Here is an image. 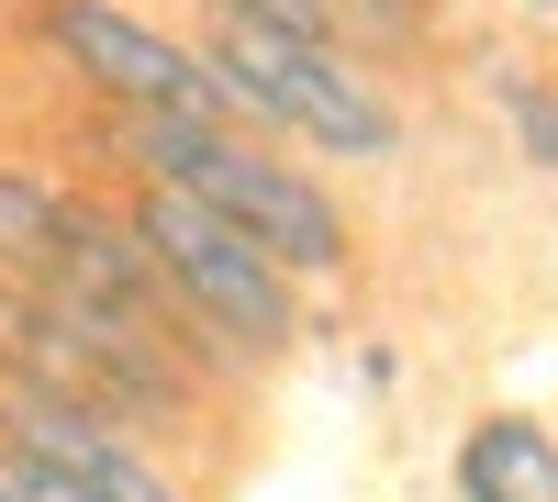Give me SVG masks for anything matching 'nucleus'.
Here are the masks:
<instances>
[{
    "label": "nucleus",
    "instance_id": "obj_1",
    "mask_svg": "<svg viewBox=\"0 0 558 502\" xmlns=\"http://www.w3.org/2000/svg\"><path fill=\"white\" fill-rule=\"evenodd\" d=\"M101 146H112V168L134 179V191H179V201H202L213 223H235L291 291H324V280H347V268H357L347 201L324 191V179H302L291 157H268L257 134H235V123L101 112Z\"/></svg>",
    "mask_w": 558,
    "mask_h": 502
},
{
    "label": "nucleus",
    "instance_id": "obj_2",
    "mask_svg": "<svg viewBox=\"0 0 558 502\" xmlns=\"http://www.w3.org/2000/svg\"><path fill=\"white\" fill-rule=\"evenodd\" d=\"M191 57L213 68V89L235 101V123L257 146L291 134V146H324L347 168H391L402 157V101L347 45H302V34H268V23H235V12H202Z\"/></svg>",
    "mask_w": 558,
    "mask_h": 502
},
{
    "label": "nucleus",
    "instance_id": "obj_3",
    "mask_svg": "<svg viewBox=\"0 0 558 502\" xmlns=\"http://www.w3.org/2000/svg\"><path fill=\"white\" fill-rule=\"evenodd\" d=\"M112 223L134 235V257L157 268V291L191 313V325L235 357V369L257 380L268 357H291L302 335H313V313H302V291L279 280V268L235 235V223H213L202 201H179V191H123L112 201Z\"/></svg>",
    "mask_w": 558,
    "mask_h": 502
},
{
    "label": "nucleus",
    "instance_id": "obj_4",
    "mask_svg": "<svg viewBox=\"0 0 558 502\" xmlns=\"http://www.w3.org/2000/svg\"><path fill=\"white\" fill-rule=\"evenodd\" d=\"M45 57H57L101 112H168V123H235V101L213 89V68L191 57V34H168L123 0H45L23 23ZM246 134V123H235Z\"/></svg>",
    "mask_w": 558,
    "mask_h": 502
},
{
    "label": "nucleus",
    "instance_id": "obj_5",
    "mask_svg": "<svg viewBox=\"0 0 558 502\" xmlns=\"http://www.w3.org/2000/svg\"><path fill=\"white\" fill-rule=\"evenodd\" d=\"M447 491L458 502H558V425L525 414V402L470 414L447 446Z\"/></svg>",
    "mask_w": 558,
    "mask_h": 502
},
{
    "label": "nucleus",
    "instance_id": "obj_6",
    "mask_svg": "<svg viewBox=\"0 0 558 502\" xmlns=\"http://www.w3.org/2000/svg\"><path fill=\"white\" fill-rule=\"evenodd\" d=\"M57 223H68V179L0 168V280L34 291V268H45V246H57Z\"/></svg>",
    "mask_w": 558,
    "mask_h": 502
},
{
    "label": "nucleus",
    "instance_id": "obj_7",
    "mask_svg": "<svg viewBox=\"0 0 558 502\" xmlns=\"http://www.w3.org/2000/svg\"><path fill=\"white\" fill-rule=\"evenodd\" d=\"M492 112H502V134H514V157L558 179V78L547 68H492Z\"/></svg>",
    "mask_w": 558,
    "mask_h": 502
},
{
    "label": "nucleus",
    "instance_id": "obj_8",
    "mask_svg": "<svg viewBox=\"0 0 558 502\" xmlns=\"http://www.w3.org/2000/svg\"><path fill=\"white\" fill-rule=\"evenodd\" d=\"M336 12V45L357 57V45H425L436 34V0H324Z\"/></svg>",
    "mask_w": 558,
    "mask_h": 502
},
{
    "label": "nucleus",
    "instance_id": "obj_9",
    "mask_svg": "<svg viewBox=\"0 0 558 502\" xmlns=\"http://www.w3.org/2000/svg\"><path fill=\"white\" fill-rule=\"evenodd\" d=\"M0 502H89L78 480H57V469H34L23 446H0Z\"/></svg>",
    "mask_w": 558,
    "mask_h": 502
},
{
    "label": "nucleus",
    "instance_id": "obj_10",
    "mask_svg": "<svg viewBox=\"0 0 558 502\" xmlns=\"http://www.w3.org/2000/svg\"><path fill=\"white\" fill-rule=\"evenodd\" d=\"M502 12H525V23H558V0H502Z\"/></svg>",
    "mask_w": 558,
    "mask_h": 502
},
{
    "label": "nucleus",
    "instance_id": "obj_11",
    "mask_svg": "<svg viewBox=\"0 0 558 502\" xmlns=\"http://www.w3.org/2000/svg\"><path fill=\"white\" fill-rule=\"evenodd\" d=\"M34 12H45V0H0V23H34Z\"/></svg>",
    "mask_w": 558,
    "mask_h": 502
}]
</instances>
